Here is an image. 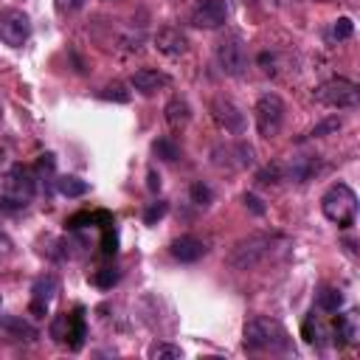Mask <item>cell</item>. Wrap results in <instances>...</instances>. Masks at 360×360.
I'll return each mask as SVG.
<instances>
[{
	"label": "cell",
	"instance_id": "cell-1",
	"mask_svg": "<svg viewBox=\"0 0 360 360\" xmlns=\"http://www.w3.org/2000/svg\"><path fill=\"white\" fill-rule=\"evenodd\" d=\"M321 212L324 217L338 225V228H352L355 217H357V194L346 186V183H335L329 186L326 194L321 197Z\"/></svg>",
	"mask_w": 360,
	"mask_h": 360
},
{
	"label": "cell",
	"instance_id": "cell-2",
	"mask_svg": "<svg viewBox=\"0 0 360 360\" xmlns=\"http://www.w3.org/2000/svg\"><path fill=\"white\" fill-rule=\"evenodd\" d=\"M273 243H276L273 234H251L243 243H236V248L228 254V265L234 270H254L273 251Z\"/></svg>",
	"mask_w": 360,
	"mask_h": 360
},
{
	"label": "cell",
	"instance_id": "cell-3",
	"mask_svg": "<svg viewBox=\"0 0 360 360\" xmlns=\"http://www.w3.org/2000/svg\"><path fill=\"white\" fill-rule=\"evenodd\" d=\"M37 183H34V172L28 166H14L9 172L6 180V194L0 197V208H9V212H17V208H25L28 200L34 197Z\"/></svg>",
	"mask_w": 360,
	"mask_h": 360
},
{
	"label": "cell",
	"instance_id": "cell-4",
	"mask_svg": "<svg viewBox=\"0 0 360 360\" xmlns=\"http://www.w3.org/2000/svg\"><path fill=\"white\" fill-rule=\"evenodd\" d=\"M315 99L326 107H338V110H349V107H357L360 102V87L344 76L338 79H329L324 82L318 90H315Z\"/></svg>",
	"mask_w": 360,
	"mask_h": 360
},
{
	"label": "cell",
	"instance_id": "cell-5",
	"mask_svg": "<svg viewBox=\"0 0 360 360\" xmlns=\"http://www.w3.org/2000/svg\"><path fill=\"white\" fill-rule=\"evenodd\" d=\"M254 118H256V130H259L262 138L279 135V130L284 124V102L276 93L259 96V102L254 107Z\"/></svg>",
	"mask_w": 360,
	"mask_h": 360
},
{
	"label": "cell",
	"instance_id": "cell-6",
	"mask_svg": "<svg viewBox=\"0 0 360 360\" xmlns=\"http://www.w3.org/2000/svg\"><path fill=\"white\" fill-rule=\"evenodd\" d=\"M217 65L225 76H243L248 71V54L239 34H225L217 43Z\"/></svg>",
	"mask_w": 360,
	"mask_h": 360
},
{
	"label": "cell",
	"instance_id": "cell-7",
	"mask_svg": "<svg viewBox=\"0 0 360 360\" xmlns=\"http://www.w3.org/2000/svg\"><path fill=\"white\" fill-rule=\"evenodd\" d=\"M284 344V333L276 321L270 318H251L245 324V346L251 352H262V349H276Z\"/></svg>",
	"mask_w": 360,
	"mask_h": 360
},
{
	"label": "cell",
	"instance_id": "cell-8",
	"mask_svg": "<svg viewBox=\"0 0 360 360\" xmlns=\"http://www.w3.org/2000/svg\"><path fill=\"white\" fill-rule=\"evenodd\" d=\"M32 37V20L20 9H0V40L12 48H23Z\"/></svg>",
	"mask_w": 360,
	"mask_h": 360
},
{
	"label": "cell",
	"instance_id": "cell-9",
	"mask_svg": "<svg viewBox=\"0 0 360 360\" xmlns=\"http://www.w3.org/2000/svg\"><path fill=\"white\" fill-rule=\"evenodd\" d=\"M189 20H192L194 28H205V32L223 28L225 20H228V3L225 0H197Z\"/></svg>",
	"mask_w": 360,
	"mask_h": 360
},
{
	"label": "cell",
	"instance_id": "cell-10",
	"mask_svg": "<svg viewBox=\"0 0 360 360\" xmlns=\"http://www.w3.org/2000/svg\"><path fill=\"white\" fill-rule=\"evenodd\" d=\"M40 338L37 326L17 315H0V341L6 344H34Z\"/></svg>",
	"mask_w": 360,
	"mask_h": 360
},
{
	"label": "cell",
	"instance_id": "cell-11",
	"mask_svg": "<svg viewBox=\"0 0 360 360\" xmlns=\"http://www.w3.org/2000/svg\"><path fill=\"white\" fill-rule=\"evenodd\" d=\"M212 115H214V122H217L225 133H234V135H243V133H245V113L239 110L234 102L217 99V102L212 104Z\"/></svg>",
	"mask_w": 360,
	"mask_h": 360
},
{
	"label": "cell",
	"instance_id": "cell-12",
	"mask_svg": "<svg viewBox=\"0 0 360 360\" xmlns=\"http://www.w3.org/2000/svg\"><path fill=\"white\" fill-rule=\"evenodd\" d=\"M169 251H172V256H175L177 262H183V265H192V262H197V259H203V256L208 254V248H205L203 239H197V236H192V234L177 236L175 243L169 245Z\"/></svg>",
	"mask_w": 360,
	"mask_h": 360
},
{
	"label": "cell",
	"instance_id": "cell-13",
	"mask_svg": "<svg viewBox=\"0 0 360 360\" xmlns=\"http://www.w3.org/2000/svg\"><path fill=\"white\" fill-rule=\"evenodd\" d=\"M155 48L166 56H183L189 51V37L180 32V28H161V32L155 34Z\"/></svg>",
	"mask_w": 360,
	"mask_h": 360
},
{
	"label": "cell",
	"instance_id": "cell-14",
	"mask_svg": "<svg viewBox=\"0 0 360 360\" xmlns=\"http://www.w3.org/2000/svg\"><path fill=\"white\" fill-rule=\"evenodd\" d=\"M217 149L223 155H228V158L217 161V166H239V169H245V166L256 164V149L251 144H245V141H239L234 146H217Z\"/></svg>",
	"mask_w": 360,
	"mask_h": 360
},
{
	"label": "cell",
	"instance_id": "cell-15",
	"mask_svg": "<svg viewBox=\"0 0 360 360\" xmlns=\"http://www.w3.org/2000/svg\"><path fill=\"white\" fill-rule=\"evenodd\" d=\"M130 85L138 90V93H144V96H153V93H158L161 87H166V85H169V76H166V74H161V71H153V68H141V71H135V74H133Z\"/></svg>",
	"mask_w": 360,
	"mask_h": 360
},
{
	"label": "cell",
	"instance_id": "cell-16",
	"mask_svg": "<svg viewBox=\"0 0 360 360\" xmlns=\"http://www.w3.org/2000/svg\"><path fill=\"white\" fill-rule=\"evenodd\" d=\"M32 293H34L37 302H45V304H48V302H54L56 293H59V279H56L54 273H45V276H40V279L34 282Z\"/></svg>",
	"mask_w": 360,
	"mask_h": 360
},
{
	"label": "cell",
	"instance_id": "cell-17",
	"mask_svg": "<svg viewBox=\"0 0 360 360\" xmlns=\"http://www.w3.org/2000/svg\"><path fill=\"white\" fill-rule=\"evenodd\" d=\"M164 113H166V122H169L172 127L186 124L189 118H192V107H189L186 99H172V102L164 107Z\"/></svg>",
	"mask_w": 360,
	"mask_h": 360
},
{
	"label": "cell",
	"instance_id": "cell-18",
	"mask_svg": "<svg viewBox=\"0 0 360 360\" xmlns=\"http://www.w3.org/2000/svg\"><path fill=\"white\" fill-rule=\"evenodd\" d=\"M85 335H87V329H85V315H82V310H74L71 318H68V338H65V341L71 344V349H82Z\"/></svg>",
	"mask_w": 360,
	"mask_h": 360
},
{
	"label": "cell",
	"instance_id": "cell-19",
	"mask_svg": "<svg viewBox=\"0 0 360 360\" xmlns=\"http://www.w3.org/2000/svg\"><path fill=\"white\" fill-rule=\"evenodd\" d=\"M318 172V158L313 161V155H304V158H295L293 166H290V177L295 183H307V180Z\"/></svg>",
	"mask_w": 360,
	"mask_h": 360
},
{
	"label": "cell",
	"instance_id": "cell-20",
	"mask_svg": "<svg viewBox=\"0 0 360 360\" xmlns=\"http://www.w3.org/2000/svg\"><path fill=\"white\" fill-rule=\"evenodd\" d=\"M56 189H59V194H63V197H82V194H87V192H90L87 180L74 177V175L59 177V180H56Z\"/></svg>",
	"mask_w": 360,
	"mask_h": 360
},
{
	"label": "cell",
	"instance_id": "cell-21",
	"mask_svg": "<svg viewBox=\"0 0 360 360\" xmlns=\"http://www.w3.org/2000/svg\"><path fill=\"white\" fill-rule=\"evenodd\" d=\"M318 307H321L324 313H338V310L344 307V293L335 290V287H324V290L318 293Z\"/></svg>",
	"mask_w": 360,
	"mask_h": 360
},
{
	"label": "cell",
	"instance_id": "cell-22",
	"mask_svg": "<svg viewBox=\"0 0 360 360\" xmlns=\"http://www.w3.org/2000/svg\"><path fill=\"white\" fill-rule=\"evenodd\" d=\"M153 153H155V158H161V161H166V164H175V161L180 158V146H177L172 138H158V141L153 144Z\"/></svg>",
	"mask_w": 360,
	"mask_h": 360
},
{
	"label": "cell",
	"instance_id": "cell-23",
	"mask_svg": "<svg viewBox=\"0 0 360 360\" xmlns=\"http://www.w3.org/2000/svg\"><path fill=\"white\" fill-rule=\"evenodd\" d=\"M335 329H338V338H344V344H352L355 335H357V318H355V313L338 315L335 318Z\"/></svg>",
	"mask_w": 360,
	"mask_h": 360
},
{
	"label": "cell",
	"instance_id": "cell-24",
	"mask_svg": "<svg viewBox=\"0 0 360 360\" xmlns=\"http://www.w3.org/2000/svg\"><path fill=\"white\" fill-rule=\"evenodd\" d=\"M149 357L153 360H180L183 357V349L175 346V344H155L149 349Z\"/></svg>",
	"mask_w": 360,
	"mask_h": 360
},
{
	"label": "cell",
	"instance_id": "cell-25",
	"mask_svg": "<svg viewBox=\"0 0 360 360\" xmlns=\"http://www.w3.org/2000/svg\"><path fill=\"white\" fill-rule=\"evenodd\" d=\"M338 130H341V118L333 115V118H326V122L315 124V127L310 130V138H326V135H333V133H338Z\"/></svg>",
	"mask_w": 360,
	"mask_h": 360
},
{
	"label": "cell",
	"instance_id": "cell-26",
	"mask_svg": "<svg viewBox=\"0 0 360 360\" xmlns=\"http://www.w3.org/2000/svg\"><path fill=\"white\" fill-rule=\"evenodd\" d=\"M166 212H169V203L158 200V203H153V205L146 208V214H144V223H146V225H155L158 220H164V217H166Z\"/></svg>",
	"mask_w": 360,
	"mask_h": 360
},
{
	"label": "cell",
	"instance_id": "cell-27",
	"mask_svg": "<svg viewBox=\"0 0 360 360\" xmlns=\"http://www.w3.org/2000/svg\"><path fill=\"white\" fill-rule=\"evenodd\" d=\"M352 34H355V23L349 17H338L335 25H333V37L341 43V40H349Z\"/></svg>",
	"mask_w": 360,
	"mask_h": 360
},
{
	"label": "cell",
	"instance_id": "cell-28",
	"mask_svg": "<svg viewBox=\"0 0 360 360\" xmlns=\"http://www.w3.org/2000/svg\"><path fill=\"white\" fill-rule=\"evenodd\" d=\"M302 335H304V341H307V344H318V341L324 338V326H321V324L315 321V315H313V318H310V321L304 324Z\"/></svg>",
	"mask_w": 360,
	"mask_h": 360
},
{
	"label": "cell",
	"instance_id": "cell-29",
	"mask_svg": "<svg viewBox=\"0 0 360 360\" xmlns=\"http://www.w3.org/2000/svg\"><path fill=\"white\" fill-rule=\"evenodd\" d=\"M102 99H110V102H130V93H127V90H124V85H110V87H104L102 90Z\"/></svg>",
	"mask_w": 360,
	"mask_h": 360
},
{
	"label": "cell",
	"instance_id": "cell-30",
	"mask_svg": "<svg viewBox=\"0 0 360 360\" xmlns=\"http://www.w3.org/2000/svg\"><path fill=\"white\" fill-rule=\"evenodd\" d=\"M68 318H71V315H56L54 324H51V335H54V341H59V344L68 338Z\"/></svg>",
	"mask_w": 360,
	"mask_h": 360
},
{
	"label": "cell",
	"instance_id": "cell-31",
	"mask_svg": "<svg viewBox=\"0 0 360 360\" xmlns=\"http://www.w3.org/2000/svg\"><path fill=\"white\" fill-rule=\"evenodd\" d=\"M282 177H284V169L279 164H273V166H267V169L259 172V183H279Z\"/></svg>",
	"mask_w": 360,
	"mask_h": 360
},
{
	"label": "cell",
	"instance_id": "cell-32",
	"mask_svg": "<svg viewBox=\"0 0 360 360\" xmlns=\"http://www.w3.org/2000/svg\"><path fill=\"white\" fill-rule=\"evenodd\" d=\"M192 200L197 203V205H208L214 200V194H212V189H208L205 183H194L192 186Z\"/></svg>",
	"mask_w": 360,
	"mask_h": 360
},
{
	"label": "cell",
	"instance_id": "cell-33",
	"mask_svg": "<svg viewBox=\"0 0 360 360\" xmlns=\"http://www.w3.org/2000/svg\"><path fill=\"white\" fill-rule=\"evenodd\" d=\"M93 282L107 290V287H113V284L118 282V270H99V273L93 276Z\"/></svg>",
	"mask_w": 360,
	"mask_h": 360
},
{
	"label": "cell",
	"instance_id": "cell-34",
	"mask_svg": "<svg viewBox=\"0 0 360 360\" xmlns=\"http://www.w3.org/2000/svg\"><path fill=\"white\" fill-rule=\"evenodd\" d=\"M243 200H245V205H248V208H251V212H254V214H256V217H262V214H265V212H267V205H265V203H262V197H256V194H251V192H248V194H245V197H243Z\"/></svg>",
	"mask_w": 360,
	"mask_h": 360
},
{
	"label": "cell",
	"instance_id": "cell-35",
	"mask_svg": "<svg viewBox=\"0 0 360 360\" xmlns=\"http://www.w3.org/2000/svg\"><path fill=\"white\" fill-rule=\"evenodd\" d=\"M85 3H87V0H56L59 12H65V14H71V12H79V9H85Z\"/></svg>",
	"mask_w": 360,
	"mask_h": 360
},
{
	"label": "cell",
	"instance_id": "cell-36",
	"mask_svg": "<svg viewBox=\"0 0 360 360\" xmlns=\"http://www.w3.org/2000/svg\"><path fill=\"white\" fill-rule=\"evenodd\" d=\"M146 189L149 192H158L161 189V175L155 169H149V175H146Z\"/></svg>",
	"mask_w": 360,
	"mask_h": 360
},
{
	"label": "cell",
	"instance_id": "cell-37",
	"mask_svg": "<svg viewBox=\"0 0 360 360\" xmlns=\"http://www.w3.org/2000/svg\"><path fill=\"white\" fill-rule=\"evenodd\" d=\"M54 166H56V161H54L51 153H48V155H40V172H54Z\"/></svg>",
	"mask_w": 360,
	"mask_h": 360
},
{
	"label": "cell",
	"instance_id": "cell-38",
	"mask_svg": "<svg viewBox=\"0 0 360 360\" xmlns=\"http://www.w3.org/2000/svg\"><path fill=\"white\" fill-rule=\"evenodd\" d=\"M32 313H34L37 318L48 315V304H45V302H37V298H34V302H32Z\"/></svg>",
	"mask_w": 360,
	"mask_h": 360
},
{
	"label": "cell",
	"instance_id": "cell-39",
	"mask_svg": "<svg viewBox=\"0 0 360 360\" xmlns=\"http://www.w3.org/2000/svg\"><path fill=\"white\" fill-rule=\"evenodd\" d=\"M102 245H104V254H107V256H110V254H115V236H113L110 231L104 234V243H102Z\"/></svg>",
	"mask_w": 360,
	"mask_h": 360
}]
</instances>
